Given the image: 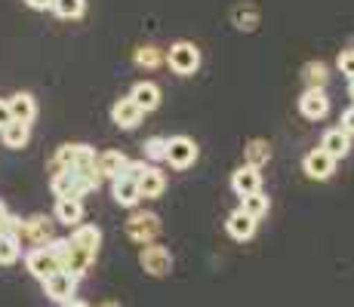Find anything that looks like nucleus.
Returning <instances> with one entry per match:
<instances>
[{
    "label": "nucleus",
    "mask_w": 354,
    "mask_h": 307,
    "mask_svg": "<svg viewBox=\"0 0 354 307\" xmlns=\"http://www.w3.org/2000/svg\"><path fill=\"white\" fill-rule=\"evenodd\" d=\"M102 184V175L96 166H86V169H65V172H53L50 179V190L56 194V200H80L86 197L90 190H96Z\"/></svg>",
    "instance_id": "obj_1"
},
{
    "label": "nucleus",
    "mask_w": 354,
    "mask_h": 307,
    "mask_svg": "<svg viewBox=\"0 0 354 307\" xmlns=\"http://www.w3.org/2000/svg\"><path fill=\"white\" fill-rule=\"evenodd\" d=\"M163 65L173 74H179V77H192V74H197V68H201V50H197L192 40H176L167 50Z\"/></svg>",
    "instance_id": "obj_2"
},
{
    "label": "nucleus",
    "mask_w": 354,
    "mask_h": 307,
    "mask_svg": "<svg viewBox=\"0 0 354 307\" xmlns=\"http://www.w3.org/2000/svg\"><path fill=\"white\" fill-rule=\"evenodd\" d=\"M96 166V151L90 145H62L53 157L50 169L53 172H65V169H86Z\"/></svg>",
    "instance_id": "obj_3"
},
{
    "label": "nucleus",
    "mask_w": 354,
    "mask_h": 307,
    "mask_svg": "<svg viewBox=\"0 0 354 307\" xmlns=\"http://www.w3.org/2000/svg\"><path fill=\"white\" fill-rule=\"evenodd\" d=\"M160 230H163V224H160V218L154 212H136V215H129V221H127V237L136 246L158 243Z\"/></svg>",
    "instance_id": "obj_4"
},
{
    "label": "nucleus",
    "mask_w": 354,
    "mask_h": 307,
    "mask_svg": "<svg viewBox=\"0 0 354 307\" xmlns=\"http://www.w3.org/2000/svg\"><path fill=\"white\" fill-rule=\"evenodd\" d=\"M139 268L145 270L148 277H167L173 270V252L160 243L142 246L139 249Z\"/></svg>",
    "instance_id": "obj_5"
},
{
    "label": "nucleus",
    "mask_w": 354,
    "mask_h": 307,
    "mask_svg": "<svg viewBox=\"0 0 354 307\" xmlns=\"http://www.w3.org/2000/svg\"><path fill=\"white\" fill-rule=\"evenodd\" d=\"M16 240L22 246H31V249H40L53 240V224L46 221L44 215H31V218H22L19 221V230H16Z\"/></svg>",
    "instance_id": "obj_6"
},
{
    "label": "nucleus",
    "mask_w": 354,
    "mask_h": 307,
    "mask_svg": "<svg viewBox=\"0 0 354 307\" xmlns=\"http://www.w3.org/2000/svg\"><path fill=\"white\" fill-rule=\"evenodd\" d=\"M197 145L188 135H173V139H167V157H163V163H169L173 169H192L197 163Z\"/></svg>",
    "instance_id": "obj_7"
},
{
    "label": "nucleus",
    "mask_w": 354,
    "mask_h": 307,
    "mask_svg": "<svg viewBox=\"0 0 354 307\" xmlns=\"http://www.w3.org/2000/svg\"><path fill=\"white\" fill-rule=\"evenodd\" d=\"M77 283H80L77 277L59 270V274H53L50 279H44V295L50 298V301H56V304H65V301H71V298L77 295Z\"/></svg>",
    "instance_id": "obj_8"
},
{
    "label": "nucleus",
    "mask_w": 354,
    "mask_h": 307,
    "mask_svg": "<svg viewBox=\"0 0 354 307\" xmlns=\"http://www.w3.org/2000/svg\"><path fill=\"white\" fill-rule=\"evenodd\" d=\"M25 268H28V270H31V277H37L40 283L62 270V268H59V261L53 258V252L46 249V246H40V249H31L28 255H25Z\"/></svg>",
    "instance_id": "obj_9"
},
{
    "label": "nucleus",
    "mask_w": 354,
    "mask_h": 307,
    "mask_svg": "<svg viewBox=\"0 0 354 307\" xmlns=\"http://www.w3.org/2000/svg\"><path fill=\"white\" fill-rule=\"evenodd\" d=\"M302 169H305V175H308V179H315V181H326L333 172H336V160H333V157L326 154V151H321V148H315V151L305 154Z\"/></svg>",
    "instance_id": "obj_10"
},
{
    "label": "nucleus",
    "mask_w": 354,
    "mask_h": 307,
    "mask_svg": "<svg viewBox=\"0 0 354 307\" xmlns=\"http://www.w3.org/2000/svg\"><path fill=\"white\" fill-rule=\"evenodd\" d=\"M93 261H96V255H90V252H84L80 246H74L71 240H68L65 246V255H62V270L71 277H86V270L93 268Z\"/></svg>",
    "instance_id": "obj_11"
},
{
    "label": "nucleus",
    "mask_w": 354,
    "mask_h": 307,
    "mask_svg": "<svg viewBox=\"0 0 354 307\" xmlns=\"http://www.w3.org/2000/svg\"><path fill=\"white\" fill-rule=\"evenodd\" d=\"M231 190H234L241 200H243V197H250V194H259V190H262V172L243 163L241 169H234V172H231Z\"/></svg>",
    "instance_id": "obj_12"
},
{
    "label": "nucleus",
    "mask_w": 354,
    "mask_h": 307,
    "mask_svg": "<svg viewBox=\"0 0 354 307\" xmlns=\"http://www.w3.org/2000/svg\"><path fill=\"white\" fill-rule=\"evenodd\" d=\"M111 120H114L118 129H136L142 120H145V111L127 95V99H120V101L111 105Z\"/></svg>",
    "instance_id": "obj_13"
},
{
    "label": "nucleus",
    "mask_w": 354,
    "mask_h": 307,
    "mask_svg": "<svg viewBox=\"0 0 354 307\" xmlns=\"http://www.w3.org/2000/svg\"><path fill=\"white\" fill-rule=\"evenodd\" d=\"M299 111H302L305 120H324L330 114V99H326L324 90H305L302 99H299Z\"/></svg>",
    "instance_id": "obj_14"
},
{
    "label": "nucleus",
    "mask_w": 354,
    "mask_h": 307,
    "mask_svg": "<svg viewBox=\"0 0 354 307\" xmlns=\"http://www.w3.org/2000/svg\"><path fill=\"white\" fill-rule=\"evenodd\" d=\"M321 151H326L336 163H339V160H345V157L351 154V135H345L339 126L326 129L324 139H321Z\"/></svg>",
    "instance_id": "obj_15"
},
{
    "label": "nucleus",
    "mask_w": 354,
    "mask_h": 307,
    "mask_svg": "<svg viewBox=\"0 0 354 307\" xmlns=\"http://www.w3.org/2000/svg\"><path fill=\"white\" fill-rule=\"evenodd\" d=\"M111 197H114V203H118V206L133 209L136 203H139V181L120 172L118 179H111Z\"/></svg>",
    "instance_id": "obj_16"
},
{
    "label": "nucleus",
    "mask_w": 354,
    "mask_h": 307,
    "mask_svg": "<svg viewBox=\"0 0 354 307\" xmlns=\"http://www.w3.org/2000/svg\"><path fill=\"white\" fill-rule=\"evenodd\" d=\"M6 105H10V117L16 123H28V126H31V120L37 117V101H34L31 92L10 95V99H6Z\"/></svg>",
    "instance_id": "obj_17"
},
{
    "label": "nucleus",
    "mask_w": 354,
    "mask_h": 307,
    "mask_svg": "<svg viewBox=\"0 0 354 307\" xmlns=\"http://www.w3.org/2000/svg\"><path fill=\"white\" fill-rule=\"evenodd\" d=\"M129 99H133L136 105L148 114V111H154V108L160 105V86L151 83V80H139V83L129 90Z\"/></svg>",
    "instance_id": "obj_18"
},
{
    "label": "nucleus",
    "mask_w": 354,
    "mask_h": 307,
    "mask_svg": "<svg viewBox=\"0 0 354 307\" xmlns=\"http://www.w3.org/2000/svg\"><path fill=\"white\" fill-rule=\"evenodd\" d=\"M163 190H167V175L160 169L148 166L145 175L139 179V200H158Z\"/></svg>",
    "instance_id": "obj_19"
},
{
    "label": "nucleus",
    "mask_w": 354,
    "mask_h": 307,
    "mask_svg": "<svg viewBox=\"0 0 354 307\" xmlns=\"http://www.w3.org/2000/svg\"><path fill=\"white\" fill-rule=\"evenodd\" d=\"M74 246H80L84 252H90V255H99V246H102V230L96 224H77V228L71 230V237H68Z\"/></svg>",
    "instance_id": "obj_20"
},
{
    "label": "nucleus",
    "mask_w": 354,
    "mask_h": 307,
    "mask_svg": "<svg viewBox=\"0 0 354 307\" xmlns=\"http://www.w3.org/2000/svg\"><path fill=\"white\" fill-rule=\"evenodd\" d=\"M127 163H129V157L124 151H105V154L96 157V169H99L102 179H118V175L127 169Z\"/></svg>",
    "instance_id": "obj_21"
},
{
    "label": "nucleus",
    "mask_w": 354,
    "mask_h": 307,
    "mask_svg": "<svg viewBox=\"0 0 354 307\" xmlns=\"http://www.w3.org/2000/svg\"><path fill=\"white\" fill-rule=\"evenodd\" d=\"M256 218H250L247 212H241V209H234V212L228 215V221H225V228H228V234L234 237L237 243H243V240H250V237L256 234Z\"/></svg>",
    "instance_id": "obj_22"
},
{
    "label": "nucleus",
    "mask_w": 354,
    "mask_h": 307,
    "mask_svg": "<svg viewBox=\"0 0 354 307\" xmlns=\"http://www.w3.org/2000/svg\"><path fill=\"white\" fill-rule=\"evenodd\" d=\"M56 221H62L65 228H77L84 224V200H56Z\"/></svg>",
    "instance_id": "obj_23"
},
{
    "label": "nucleus",
    "mask_w": 354,
    "mask_h": 307,
    "mask_svg": "<svg viewBox=\"0 0 354 307\" xmlns=\"http://www.w3.org/2000/svg\"><path fill=\"white\" fill-rule=\"evenodd\" d=\"M31 139V126L28 123H16L12 120L6 129H0V141H3V148H10V151H19V148H25Z\"/></svg>",
    "instance_id": "obj_24"
},
{
    "label": "nucleus",
    "mask_w": 354,
    "mask_h": 307,
    "mask_svg": "<svg viewBox=\"0 0 354 307\" xmlns=\"http://www.w3.org/2000/svg\"><path fill=\"white\" fill-rule=\"evenodd\" d=\"M231 22H234V28H241V31H256L259 28V10L253 3H237L234 10H231Z\"/></svg>",
    "instance_id": "obj_25"
},
{
    "label": "nucleus",
    "mask_w": 354,
    "mask_h": 307,
    "mask_svg": "<svg viewBox=\"0 0 354 307\" xmlns=\"http://www.w3.org/2000/svg\"><path fill=\"white\" fill-rule=\"evenodd\" d=\"M163 59H167V52H163L160 46H154V43H145V46H139V50L133 52L136 68H145V71H154V68H160Z\"/></svg>",
    "instance_id": "obj_26"
},
{
    "label": "nucleus",
    "mask_w": 354,
    "mask_h": 307,
    "mask_svg": "<svg viewBox=\"0 0 354 307\" xmlns=\"http://www.w3.org/2000/svg\"><path fill=\"white\" fill-rule=\"evenodd\" d=\"M247 166H253V169H262L265 163L271 160V145H268V139H250V145H247Z\"/></svg>",
    "instance_id": "obj_27"
},
{
    "label": "nucleus",
    "mask_w": 354,
    "mask_h": 307,
    "mask_svg": "<svg viewBox=\"0 0 354 307\" xmlns=\"http://www.w3.org/2000/svg\"><path fill=\"white\" fill-rule=\"evenodd\" d=\"M268 206H271V200H268V194H250V197H243L241 200V212H247L250 218H262V215H268Z\"/></svg>",
    "instance_id": "obj_28"
},
{
    "label": "nucleus",
    "mask_w": 354,
    "mask_h": 307,
    "mask_svg": "<svg viewBox=\"0 0 354 307\" xmlns=\"http://www.w3.org/2000/svg\"><path fill=\"white\" fill-rule=\"evenodd\" d=\"M302 77H305V83H308V90H324L326 80H330V71H326L324 61H308V65L302 68Z\"/></svg>",
    "instance_id": "obj_29"
},
{
    "label": "nucleus",
    "mask_w": 354,
    "mask_h": 307,
    "mask_svg": "<svg viewBox=\"0 0 354 307\" xmlns=\"http://www.w3.org/2000/svg\"><path fill=\"white\" fill-rule=\"evenodd\" d=\"M22 255V243L16 240V234H0V264H16Z\"/></svg>",
    "instance_id": "obj_30"
},
{
    "label": "nucleus",
    "mask_w": 354,
    "mask_h": 307,
    "mask_svg": "<svg viewBox=\"0 0 354 307\" xmlns=\"http://www.w3.org/2000/svg\"><path fill=\"white\" fill-rule=\"evenodd\" d=\"M86 10L84 0H53V12L59 19H80Z\"/></svg>",
    "instance_id": "obj_31"
},
{
    "label": "nucleus",
    "mask_w": 354,
    "mask_h": 307,
    "mask_svg": "<svg viewBox=\"0 0 354 307\" xmlns=\"http://www.w3.org/2000/svg\"><path fill=\"white\" fill-rule=\"evenodd\" d=\"M145 157L163 163V157H167V139H163V135H151V139L145 141Z\"/></svg>",
    "instance_id": "obj_32"
},
{
    "label": "nucleus",
    "mask_w": 354,
    "mask_h": 307,
    "mask_svg": "<svg viewBox=\"0 0 354 307\" xmlns=\"http://www.w3.org/2000/svg\"><path fill=\"white\" fill-rule=\"evenodd\" d=\"M336 65H339V71H342L345 77H348V80H354V46H345V50L339 52Z\"/></svg>",
    "instance_id": "obj_33"
},
{
    "label": "nucleus",
    "mask_w": 354,
    "mask_h": 307,
    "mask_svg": "<svg viewBox=\"0 0 354 307\" xmlns=\"http://www.w3.org/2000/svg\"><path fill=\"white\" fill-rule=\"evenodd\" d=\"M339 129H342L345 135H351V139H354V105L342 114V120H339Z\"/></svg>",
    "instance_id": "obj_34"
},
{
    "label": "nucleus",
    "mask_w": 354,
    "mask_h": 307,
    "mask_svg": "<svg viewBox=\"0 0 354 307\" xmlns=\"http://www.w3.org/2000/svg\"><path fill=\"white\" fill-rule=\"evenodd\" d=\"M12 123L10 117V105H6V99H0V129H6Z\"/></svg>",
    "instance_id": "obj_35"
},
{
    "label": "nucleus",
    "mask_w": 354,
    "mask_h": 307,
    "mask_svg": "<svg viewBox=\"0 0 354 307\" xmlns=\"http://www.w3.org/2000/svg\"><path fill=\"white\" fill-rule=\"evenodd\" d=\"M31 10H53V0H25Z\"/></svg>",
    "instance_id": "obj_36"
},
{
    "label": "nucleus",
    "mask_w": 354,
    "mask_h": 307,
    "mask_svg": "<svg viewBox=\"0 0 354 307\" xmlns=\"http://www.w3.org/2000/svg\"><path fill=\"white\" fill-rule=\"evenodd\" d=\"M62 307H93V304H86V301H80V298H71V301H65Z\"/></svg>",
    "instance_id": "obj_37"
},
{
    "label": "nucleus",
    "mask_w": 354,
    "mask_h": 307,
    "mask_svg": "<svg viewBox=\"0 0 354 307\" xmlns=\"http://www.w3.org/2000/svg\"><path fill=\"white\" fill-rule=\"evenodd\" d=\"M96 307H124V304H120V301H114V298H105V301H99Z\"/></svg>",
    "instance_id": "obj_38"
},
{
    "label": "nucleus",
    "mask_w": 354,
    "mask_h": 307,
    "mask_svg": "<svg viewBox=\"0 0 354 307\" xmlns=\"http://www.w3.org/2000/svg\"><path fill=\"white\" fill-rule=\"evenodd\" d=\"M6 215H10V209L3 206V200H0V228H3V221H6Z\"/></svg>",
    "instance_id": "obj_39"
},
{
    "label": "nucleus",
    "mask_w": 354,
    "mask_h": 307,
    "mask_svg": "<svg viewBox=\"0 0 354 307\" xmlns=\"http://www.w3.org/2000/svg\"><path fill=\"white\" fill-rule=\"evenodd\" d=\"M348 95H351V101H354V80H348Z\"/></svg>",
    "instance_id": "obj_40"
}]
</instances>
